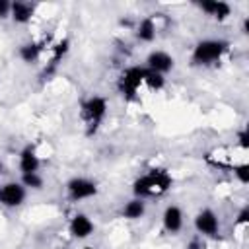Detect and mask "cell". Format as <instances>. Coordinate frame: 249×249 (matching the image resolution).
<instances>
[{
    "instance_id": "cell-17",
    "label": "cell",
    "mask_w": 249,
    "mask_h": 249,
    "mask_svg": "<svg viewBox=\"0 0 249 249\" xmlns=\"http://www.w3.org/2000/svg\"><path fill=\"white\" fill-rule=\"evenodd\" d=\"M19 54H21V58H23L25 62H31V60L37 58V54H39V47H37V45H25V47H21Z\"/></svg>"
},
{
    "instance_id": "cell-13",
    "label": "cell",
    "mask_w": 249,
    "mask_h": 249,
    "mask_svg": "<svg viewBox=\"0 0 249 249\" xmlns=\"http://www.w3.org/2000/svg\"><path fill=\"white\" fill-rule=\"evenodd\" d=\"M31 12H33V8L29 4H23V2H14L12 4V14H14L16 21H27L31 18Z\"/></svg>"
},
{
    "instance_id": "cell-11",
    "label": "cell",
    "mask_w": 249,
    "mask_h": 249,
    "mask_svg": "<svg viewBox=\"0 0 249 249\" xmlns=\"http://www.w3.org/2000/svg\"><path fill=\"white\" fill-rule=\"evenodd\" d=\"M200 8L204 10V12H208V14H212V16H216V18H226L228 14H230V6L228 4H224V2H202L200 4Z\"/></svg>"
},
{
    "instance_id": "cell-21",
    "label": "cell",
    "mask_w": 249,
    "mask_h": 249,
    "mask_svg": "<svg viewBox=\"0 0 249 249\" xmlns=\"http://www.w3.org/2000/svg\"><path fill=\"white\" fill-rule=\"evenodd\" d=\"M247 216H249V210H247V208H243V210H241V214H239V218H237V222H239V224L247 222V220H249Z\"/></svg>"
},
{
    "instance_id": "cell-1",
    "label": "cell",
    "mask_w": 249,
    "mask_h": 249,
    "mask_svg": "<svg viewBox=\"0 0 249 249\" xmlns=\"http://www.w3.org/2000/svg\"><path fill=\"white\" fill-rule=\"evenodd\" d=\"M169 185H171V177L161 169H154L150 175L134 183V193L140 196H154V195L165 193Z\"/></svg>"
},
{
    "instance_id": "cell-6",
    "label": "cell",
    "mask_w": 249,
    "mask_h": 249,
    "mask_svg": "<svg viewBox=\"0 0 249 249\" xmlns=\"http://www.w3.org/2000/svg\"><path fill=\"white\" fill-rule=\"evenodd\" d=\"M196 228H198V231H202V233L214 235V233L218 231V220H216V216H214L210 210H202V212L196 216Z\"/></svg>"
},
{
    "instance_id": "cell-24",
    "label": "cell",
    "mask_w": 249,
    "mask_h": 249,
    "mask_svg": "<svg viewBox=\"0 0 249 249\" xmlns=\"http://www.w3.org/2000/svg\"><path fill=\"white\" fill-rule=\"evenodd\" d=\"M86 249H91V247H86Z\"/></svg>"
},
{
    "instance_id": "cell-16",
    "label": "cell",
    "mask_w": 249,
    "mask_h": 249,
    "mask_svg": "<svg viewBox=\"0 0 249 249\" xmlns=\"http://www.w3.org/2000/svg\"><path fill=\"white\" fill-rule=\"evenodd\" d=\"M142 212H144V204H142L140 200H132V202H128L126 208H124V216H126V218H140Z\"/></svg>"
},
{
    "instance_id": "cell-20",
    "label": "cell",
    "mask_w": 249,
    "mask_h": 249,
    "mask_svg": "<svg viewBox=\"0 0 249 249\" xmlns=\"http://www.w3.org/2000/svg\"><path fill=\"white\" fill-rule=\"evenodd\" d=\"M12 6L6 2V0H0V18H4L6 14H8V10H10Z\"/></svg>"
},
{
    "instance_id": "cell-12",
    "label": "cell",
    "mask_w": 249,
    "mask_h": 249,
    "mask_svg": "<svg viewBox=\"0 0 249 249\" xmlns=\"http://www.w3.org/2000/svg\"><path fill=\"white\" fill-rule=\"evenodd\" d=\"M21 171L23 173H35V169H37V165H39V160H37V156L33 154V150L31 148H27V150H23V154H21Z\"/></svg>"
},
{
    "instance_id": "cell-23",
    "label": "cell",
    "mask_w": 249,
    "mask_h": 249,
    "mask_svg": "<svg viewBox=\"0 0 249 249\" xmlns=\"http://www.w3.org/2000/svg\"><path fill=\"white\" fill-rule=\"evenodd\" d=\"M189 249H200V245H198V241H193V243L189 245Z\"/></svg>"
},
{
    "instance_id": "cell-4",
    "label": "cell",
    "mask_w": 249,
    "mask_h": 249,
    "mask_svg": "<svg viewBox=\"0 0 249 249\" xmlns=\"http://www.w3.org/2000/svg\"><path fill=\"white\" fill-rule=\"evenodd\" d=\"M105 109H107V105H105V99H101V97H91L86 105H84V115H86V119L89 121V124L95 128L97 126V123L101 121V117L105 115Z\"/></svg>"
},
{
    "instance_id": "cell-10",
    "label": "cell",
    "mask_w": 249,
    "mask_h": 249,
    "mask_svg": "<svg viewBox=\"0 0 249 249\" xmlns=\"http://www.w3.org/2000/svg\"><path fill=\"white\" fill-rule=\"evenodd\" d=\"M163 224H165V228L169 231H177L181 228V212H179V208L169 206L165 210V214H163Z\"/></svg>"
},
{
    "instance_id": "cell-9",
    "label": "cell",
    "mask_w": 249,
    "mask_h": 249,
    "mask_svg": "<svg viewBox=\"0 0 249 249\" xmlns=\"http://www.w3.org/2000/svg\"><path fill=\"white\" fill-rule=\"evenodd\" d=\"M70 230H72V233L76 235V237H86V235H89L91 233V230H93V224L86 218V216H82V214H78L74 220H72V224H70Z\"/></svg>"
},
{
    "instance_id": "cell-2",
    "label": "cell",
    "mask_w": 249,
    "mask_h": 249,
    "mask_svg": "<svg viewBox=\"0 0 249 249\" xmlns=\"http://www.w3.org/2000/svg\"><path fill=\"white\" fill-rule=\"evenodd\" d=\"M226 51V43L222 41H202L196 49H195V62L198 64H206V62H212L216 58H220V54Z\"/></svg>"
},
{
    "instance_id": "cell-15",
    "label": "cell",
    "mask_w": 249,
    "mask_h": 249,
    "mask_svg": "<svg viewBox=\"0 0 249 249\" xmlns=\"http://www.w3.org/2000/svg\"><path fill=\"white\" fill-rule=\"evenodd\" d=\"M144 82H146L150 88H156V89L163 86L161 74H158V72H154V70H144Z\"/></svg>"
},
{
    "instance_id": "cell-8",
    "label": "cell",
    "mask_w": 249,
    "mask_h": 249,
    "mask_svg": "<svg viewBox=\"0 0 249 249\" xmlns=\"http://www.w3.org/2000/svg\"><path fill=\"white\" fill-rule=\"evenodd\" d=\"M148 64H150V70H154V72L160 74V72L169 70L171 64H173V60H171V56L165 54V53H152V54L148 56Z\"/></svg>"
},
{
    "instance_id": "cell-3",
    "label": "cell",
    "mask_w": 249,
    "mask_h": 249,
    "mask_svg": "<svg viewBox=\"0 0 249 249\" xmlns=\"http://www.w3.org/2000/svg\"><path fill=\"white\" fill-rule=\"evenodd\" d=\"M140 82H144V68H128L123 76H121V82H119V88L121 91L126 95V97H132L136 88L140 86Z\"/></svg>"
},
{
    "instance_id": "cell-7",
    "label": "cell",
    "mask_w": 249,
    "mask_h": 249,
    "mask_svg": "<svg viewBox=\"0 0 249 249\" xmlns=\"http://www.w3.org/2000/svg\"><path fill=\"white\" fill-rule=\"evenodd\" d=\"M0 198H2L4 204L16 206V204H19V202L23 200V189H21L19 185H16V183H10V185H6V187L0 191Z\"/></svg>"
},
{
    "instance_id": "cell-5",
    "label": "cell",
    "mask_w": 249,
    "mask_h": 249,
    "mask_svg": "<svg viewBox=\"0 0 249 249\" xmlns=\"http://www.w3.org/2000/svg\"><path fill=\"white\" fill-rule=\"evenodd\" d=\"M68 191L72 198H86V196L95 195V185L86 179H72L68 183Z\"/></svg>"
},
{
    "instance_id": "cell-22",
    "label": "cell",
    "mask_w": 249,
    "mask_h": 249,
    "mask_svg": "<svg viewBox=\"0 0 249 249\" xmlns=\"http://www.w3.org/2000/svg\"><path fill=\"white\" fill-rule=\"evenodd\" d=\"M239 142H241V146H243V148H247V144H249V142H247V132H245V130H243V132H239Z\"/></svg>"
},
{
    "instance_id": "cell-14",
    "label": "cell",
    "mask_w": 249,
    "mask_h": 249,
    "mask_svg": "<svg viewBox=\"0 0 249 249\" xmlns=\"http://www.w3.org/2000/svg\"><path fill=\"white\" fill-rule=\"evenodd\" d=\"M154 35H156L154 21H152V19H144V21L140 23V27H138V37H140L142 41H152Z\"/></svg>"
},
{
    "instance_id": "cell-19",
    "label": "cell",
    "mask_w": 249,
    "mask_h": 249,
    "mask_svg": "<svg viewBox=\"0 0 249 249\" xmlns=\"http://www.w3.org/2000/svg\"><path fill=\"white\" fill-rule=\"evenodd\" d=\"M235 175L241 179V183H247V181H249V165H239V167H235Z\"/></svg>"
},
{
    "instance_id": "cell-18",
    "label": "cell",
    "mask_w": 249,
    "mask_h": 249,
    "mask_svg": "<svg viewBox=\"0 0 249 249\" xmlns=\"http://www.w3.org/2000/svg\"><path fill=\"white\" fill-rule=\"evenodd\" d=\"M23 183H25L27 187L39 189V187H41V177H37L35 173H23Z\"/></svg>"
}]
</instances>
